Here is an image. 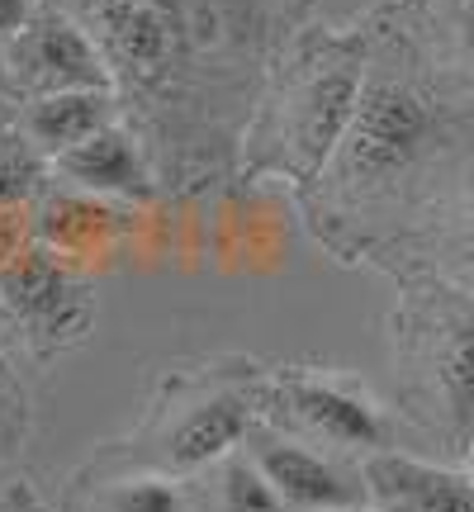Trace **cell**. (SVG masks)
Returning <instances> with one entry per match:
<instances>
[{
  "mask_svg": "<svg viewBox=\"0 0 474 512\" xmlns=\"http://www.w3.org/2000/svg\"><path fill=\"white\" fill-rule=\"evenodd\" d=\"M427 128H432V114L408 86H394V81L365 86L347 138H342V162L361 181L394 176L399 166H408L422 152Z\"/></svg>",
  "mask_w": 474,
  "mask_h": 512,
  "instance_id": "cell-1",
  "label": "cell"
},
{
  "mask_svg": "<svg viewBox=\"0 0 474 512\" xmlns=\"http://www.w3.org/2000/svg\"><path fill=\"white\" fill-rule=\"evenodd\" d=\"M0 72L24 100L57 91H110L100 53L67 19H34L10 48H0Z\"/></svg>",
  "mask_w": 474,
  "mask_h": 512,
  "instance_id": "cell-2",
  "label": "cell"
},
{
  "mask_svg": "<svg viewBox=\"0 0 474 512\" xmlns=\"http://www.w3.org/2000/svg\"><path fill=\"white\" fill-rule=\"evenodd\" d=\"M361 67L356 62H323L309 81L294 91L290 110V152L299 171L318 176L332 162V152H342V138L351 128V114L361 105Z\"/></svg>",
  "mask_w": 474,
  "mask_h": 512,
  "instance_id": "cell-3",
  "label": "cell"
},
{
  "mask_svg": "<svg viewBox=\"0 0 474 512\" xmlns=\"http://www.w3.org/2000/svg\"><path fill=\"white\" fill-rule=\"evenodd\" d=\"M365 498L380 512H474V475H456L399 451H370Z\"/></svg>",
  "mask_w": 474,
  "mask_h": 512,
  "instance_id": "cell-4",
  "label": "cell"
},
{
  "mask_svg": "<svg viewBox=\"0 0 474 512\" xmlns=\"http://www.w3.org/2000/svg\"><path fill=\"white\" fill-rule=\"evenodd\" d=\"M256 465L261 475L271 479V489L280 494L285 512H332L347 508V503H365V484H351L332 460H323L318 451L299 446V441H280V437H261L256 441Z\"/></svg>",
  "mask_w": 474,
  "mask_h": 512,
  "instance_id": "cell-5",
  "label": "cell"
},
{
  "mask_svg": "<svg viewBox=\"0 0 474 512\" xmlns=\"http://www.w3.org/2000/svg\"><path fill=\"white\" fill-rule=\"evenodd\" d=\"M280 408L299 418L313 437L332 441V446H365V451H380L384 441V422L375 413V403L356 399L337 384H318V380H290L280 384Z\"/></svg>",
  "mask_w": 474,
  "mask_h": 512,
  "instance_id": "cell-6",
  "label": "cell"
},
{
  "mask_svg": "<svg viewBox=\"0 0 474 512\" xmlns=\"http://www.w3.org/2000/svg\"><path fill=\"white\" fill-rule=\"evenodd\" d=\"M53 162L81 195H100V200H147L152 195V176L124 128H100Z\"/></svg>",
  "mask_w": 474,
  "mask_h": 512,
  "instance_id": "cell-7",
  "label": "cell"
},
{
  "mask_svg": "<svg viewBox=\"0 0 474 512\" xmlns=\"http://www.w3.org/2000/svg\"><path fill=\"white\" fill-rule=\"evenodd\" d=\"M110 128V91H57L29 100L24 114V133L38 152L62 157L67 147L86 143L91 133Z\"/></svg>",
  "mask_w": 474,
  "mask_h": 512,
  "instance_id": "cell-8",
  "label": "cell"
},
{
  "mask_svg": "<svg viewBox=\"0 0 474 512\" xmlns=\"http://www.w3.org/2000/svg\"><path fill=\"white\" fill-rule=\"evenodd\" d=\"M247 408L237 399H209L200 408H190L181 422H176V432H171V465L176 470H204V465H214V460L233 456L237 441L247 437Z\"/></svg>",
  "mask_w": 474,
  "mask_h": 512,
  "instance_id": "cell-9",
  "label": "cell"
},
{
  "mask_svg": "<svg viewBox=\"0 0 474 512\" xmlns=\"http://www.w3.org/2000/svg\"><path fill=\"white\" fill-rule=\"evenodd\" d=\"M62 299H67V271L53 247H24L15 261L0 266V304H10L15 313L43 318L62 309Z\"/></svg>",
  "mask_w": 474,
  "mask_h": 512,
  "instance_id": "cell-10",
  "label": "cell"
},
{
  "mask_svg": "<svg viewBox=\"0 0 474 512\" xmlns=\"http://www.w3.org/2000/svg\"><path fill=\"white\" fill-rule=\"evenodd\" d=\"M114 233V214L105 209L100 195H67L43 209V238L53 242V252H86L91 242H105Z\"/></svg>",
  "mask_w": 474,
  "mask_h": 512,
  "instance_id": "cell-11",
  "label": "cell"
},
{
  "mask_svg": "<svg viewBox=\"0 0 474 512\" xmlns=\"http://www.w3.org/2000/svg\"><path fill=\"white\" fill-rule=\"evenodd\" d=\"M114 43H119V53H124L138 72H143V67H157L166 53V24H162V15H157V5H152V0H138V5L114 24Z\"/></svg>",
  "mask_w": 474,
  "mask_h": 512,
  "instance_id": "cell-12",
  "label": "cell"
},
{
  "mask_svg": "<svg viewBox=\"0 0 474 512\" xmlns=\"http://www.w3.org/2000/svg\"><path fill=\"white\" fill-rule=\"evenodd\" d=\"M223 512H285L271 479L261 475L256 460H228L223 470Z\"/></svg>",
  "mask_w": 474,
  "mask_h": 512,
  "instance_id": "cell-13",
  "label": "cell"
},
{
  "mask_svg": "<svg viewBox=\"0 0 474 512\" xmlns=\"http://www.w3.org/2000/svg\"><path fill=\"white\" fill-rule=\"evenodd\" d=\"M441 389L456 408V418H474V323L456 328L441 356Z\"/></svg>",
  "mask_w": 474,
  "mask_h": 512,
  "instance_id": "cell-14",
  "label": "cell"
},
{
  "mask_svg": "<svg viewBox=\"0 0 474 512\" xmlns=\"http://www.w3.org/2000/svg\"><path fill=\"white\" fill-rule=\"evenodd\" d=\"M114 512H176L181 494L166 484V479H128L114 489Z\"/></svg>",
  "mask_w": 474,
  "mask_h": 512,
  "instance_id": "cell-15",
  "label": "cell"
},
{
  "mask_svg": "<svg viewBox=\"0 0 474 512\" xmlns=\"http://www.w3.org/2000/svg\"><path fill=\"white\" fill-rule=\"evenodd\" d=\"M10 143L15 138H0V204H24V195H29V185L38 176V162Z\"/></svg>",
  "mask_w": 474,
  "mask_h": 512,
  "instance_id": "cell-16",
  "label": "cell"
},
{
  "mask_svg": "<svg viewBox=\"0 0 474 512\" xmlns=\"http://www.w3.org/2000/svg\"><path fill=\"white\" fill-rule=\"evenodd\" d=\"M29 247V219L19 204H0V266Z\"/></svg>",
  "mask_w": 474,
  "mask_h": 512,
  "instance_id": "cell-17",
  "label": "cell"
},
{
  "mask_svg": "<svg viewBox=\"0 0 474 512\" xmlns=\"http://www.w3.org/2000/svg\"><path fill=\"white\" fill-rule=\"evenodd\" d=\"M38 19V0H0V48H10Z\"/></svg>",
  "mask_w": 474,
  "mask_h": 512,
  "instance_id": "cell-18",
  "label": "cell"
},
{
  "mask_svg": "<svg viewBox=\"0 0 474 512\" xmlns=\"http://www.w3.org/2000/svg\"><path fill=\"white\" fill-rule=\"evenodd\" d=\"M460 29H465V43H470V53H474V0H465V19H460Z\"/></svg>",
  "mask_w": 474,
  "mask_h": 512,
  "instance_id": "cell-19",
  "label": "cell"
},
{
  "mask_svg": "<svg viewBox=\"0 0 474 512\" xmlns=\"http://www.w3.org/2000/svg\"><path fill=\"white\" fill-rule=\"evenodd\" d=\"M332 512H380L375 503H347V508H332Z\"/></svg>",
  "mask_w": 474,
  "mask_h": 512,
  "instance_id": "cell-20",
  "label": "cell"
},
{
  "mask_svg": "<svg viewBox=\"0 0 474 512\" xmlns=\"http://www.w3.org/2000/svg\"><path fill=\"white\" fill-rule=\"evenodd\" d=\"M0 418H5V399H0Z\"/></svg>",
  "mask_w": 474,
  "mask_h": 512,
  "instance_id": "cell-21",
  "label": "cell"
},
{
  "mask_svg": "<svg viewBox=\"0 0 474 512\" xmlns=\"http://www.w3.org/2000/svg\"><path fill=\"white\" fill-rule=\"evenodd\" d=\"M470 475H474V470H470Z\"/></svg>",
  "mask_w": 474,
  "mask_h": 512,
  "instance_id": "cell-22",
  "label": "cell"
}]
</instances>
